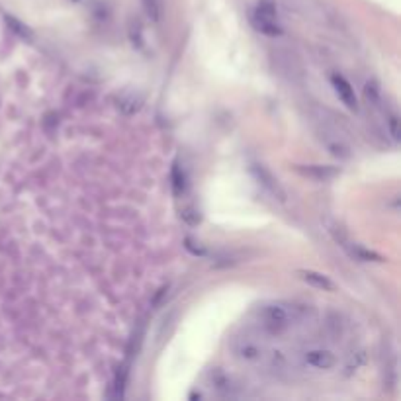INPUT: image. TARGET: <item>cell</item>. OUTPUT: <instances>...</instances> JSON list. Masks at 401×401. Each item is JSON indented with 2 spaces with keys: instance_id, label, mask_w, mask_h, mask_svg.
Segmentation results:
<instances>
[{
  "instance_id": "cell-1",
  "label": "cell",
  "mask_w": 401,
  "mask_h": 401,
  "mask_svg": "<svg viewBox=\"0 0 401 401\" xmlns=\"http://www.w3.org/2000/svg\"><path fill=\"white\" fill-rule=\"evenodd\" d=\"M300 315H302L300 307L274 304L259 309V321L257 323H259L261 331L269 333V335H280L282 331H286L288 327H292V323L296 321Z\"/></svg>"
},
{
  "instance_id": "cell-2",
  "label": "cell",
  "mask_w": 401,
  "mask_h": 401,
  "mask_svg": "<svg viewBox=\"0 0 401 401\" xmlns=\"http://www.w3.org/2000/svg\"><path fill=\"white\" fill-rule=\"evenodd\" d=\"M254 24L257 27L269 35H278L280 27L276 22V12L272 8V4H261L257 8V16H254Z\"/></svg>"
},
{
  "instance_id": "cell-3",
  "label": "cell",
  "mask_w": 401,
  "mask_h": 401,
  "mask_svg": "<svg viewBox=\"0 0 401 401\" xmlns=\"http://www.w3.org/2000/svg\"><path fill=\"white\" fill-rule=\"evenodd\" d=\"M304 362L315 370H327L335 366V354L329 350H307L304 354Z\"/></svg>"
},
{
  "instance_id": "cell-4",
  "label": "cell",
  "mask_w": 401,
  "mask_h": 401,
  "mask_svg": "<svg viewBox=\"0 0 401 401\" xmlns=\"http://www.w3.org/2000/svg\"><path fill=\"white\" fill-rule=\"evenodd\" d=\"M331 80H333V87L337 90V94H339L340 100L349 106V108L357 110V97H354V90L350 88L349 82L343 79V77H337V75H335Z\"/></svg>"
},
{
  "instance_id": "cell-5",
  "label": "cell",
  "mask_w": 401,
  "mask_h": 401,
  "mask_svg": "<svg viewBox=\"0 0 401 401\" xmlns=\"http://www.w3.org/2000/svg\"><path fill=\"white\" fill-rule=\"evenodd\" d=\"M305 280H311V282H317L319 286H325V288H331V284L327 282L325 278H315V274H311V272H307L305 274Z\"/></svg>"
}]
</instances>
